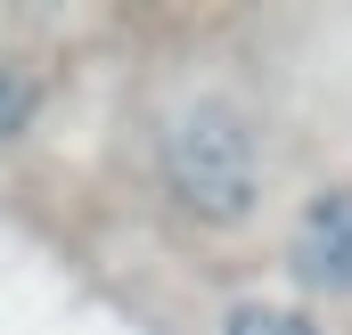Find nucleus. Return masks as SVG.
Returning a JSON list of instances; mask_svg holds the SVG:
<instances>
[{"label":"nucleus","instance_id":"f03ea898","mask_svg":"<svg viewBox=\"0 0 352 335\" xmlns=\"http://www.w3.org/2000/svg\"><path fill=\"white\" fill-rule=\"evenodd\" d=\"M287 270L311 294H352V180L344 188H320L303 205V221L287 238Z\"/></svg>","mask_w":352,"mask_h":335},{"label":"nucleus","instance_id":"20e7f679","mask_svg":"<svg viewBox=\"0 0 352 335\" xmlns=\"http://www.w3.org/2000/svg\"><path fill=\"white\" fill-rule=\"evenodd\" d=\"M33 106H41V82H33L16 58H0V148H8V139L33 123Z\"/></svg>","mask_w":352,"mask_h":335},{"label":"nucleus","instance_id":"7ed1b4c3","mask_svg":"<svg viewBox=\"0 0 352 335\" xmlns=\"http://www.w3.org/2000/svg\"><path fill=\"white\" fill-rule=\"evenodd\" d=\"M221 335H320V327L303 311H287V303H230Z\"/></svg>","mask_w":352,"mask_h":335},{"label":"nucleus","instance_id":"f257e3e1","mask_svg":"<svg viewBox=\"0 0 352 335\" xmlns=\"http://www.w3.org/2000/svg\"><path fill=\"white\" fill-rule=\"evenodd\" d=\"M156 164H164V196L197 229H238L263 205V139L238 98H188L164 123Z\"/></svg>","mask_w":352,"mask_h":335}]
</instances>
